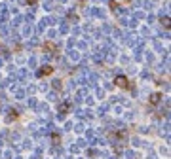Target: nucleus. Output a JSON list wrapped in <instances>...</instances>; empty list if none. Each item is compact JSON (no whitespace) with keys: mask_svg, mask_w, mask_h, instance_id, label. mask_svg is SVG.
Here are the masks:
<instances>
[{"mask_svg":"<svg viewBox=\"0 0 171 159\" xmlns=\"http://www.w3.org/2000/svg\"><path fill=\"white\" fill-rule=\"evenodd\" d=\"M114 83H116L118 87H122V89H125V87H128V78H125V76H116Z\"/></svg>","mask_w":171,"mask_h":159,"instance_id":"1","label":"nucleus"},{"mask_svg":"<svg viewBox=\"0 0 171 159\" xmlns=\"http://www.w3.org/2000/svg\"><path fill=\"white\" fill-rule=\"evenodd\" d=\"M51 72H53V68L50 64H46V66H42L38 70V76H46V74H51Z\"/></svg>","mask_w":171,"mask_h":159,"instance_id":"2","label":"nucleus"},{"mask_svg":"<svg viewBox=\"0 0 171 159\" xmlns=\"http://www.w3.org/2000/svg\"><path fill=\"white\" fill-rule=\"evenodd\" d=\"M110 8L114 10V14H118V15H120V14H124V10H122V6H118L116 2H110Z\"/></svg>","mask_w":171,"mask_h":159,"instance_id":"3","label":"nucleus"},{"mask_svg":"<svg viewBox=\"0 0 171 159\" xmlns=\"http://www.w3.org/2000/svg\"><path fill=\"white\" fill-rule=\"evenodd\" d=\"M68 108H71V102H63V104L59 106V114H67Z\"/></svg>","mask_w":171,"mask_h":159,"instance_id":"4","label":"nucleus"},{"mask_svg":"<svg viewBox=\"0 0 171 159\" xmlns=\"http://www.w3.org/2000/svg\"><path fill=\"white\" fill-rule=\"evenodd\" d=\"M160 99H162V95H160V93H154V95H150V102H152V104H158V102H160Z\"/></svg>","mask_w":171,"mask_h":159,"instance_id":"5","label":"nucleus"},{"mask_svg":"<svg viewBox=\"0 0 171 159\" xmlns=\"http://www.w3.org/2000/svg\"><path fill=\"white\" fill-rule=\"evenodd\" d=\"M31 32H32V27H31V25H27V27H23V34H25V36H29Z\"/></svg>","mask_w":171,"mask_h":159,"instance_id":"6","label":"nucleus"},{"mask_svg":"<svg viewBox=\"0 0 171 159\" xmlns=\"http://www.w3.org/2000/svg\"><path fill=\"white\" fill-rule=\"evenodd\" d=\"M162 25L165 27V29H169V17L165 15V17H162Z\"/></svg>","mask_w":171,"mask_h":159,"instance_id":"7","label":"nucleus"},{"mask_svg":"<svg viewBox=\"0 0 171 159\" xmlns=\"http://www.w3.org/2000/svg\"><path fill=\"white\" fill-rule=\"evenodd\" d=\"M59 30H61V34H67V32H68V25H67V23H63Z\"/></svg>","mask_w":171,"mask_h":159,"instance_id":"8","label":"nucleus"},{"mask_svg":"<svg viewBox=\"0 0 171 159\" xmlns=\"http://www.w3.org/2000/svg\"><path fill=\"white\" fill-rule=\"evenodd\" d=\"M53 87L55 89H61V82H59V80H55V82H53Z\"/></svg>","mask_w":171,"mask_h":159,"instance_id":"9","label":"nucleus"},{"mask_svg":"<svg viewBox=\"0 0 171 159\" xmlns=\"http://www.w3.org/2000/svg\"><path fill=\"white\" fill-rule=\"evenodd\" d=\"M27 2H29V4H36V2H38V0H27Z\"/></svg>","mask_w":171,"mask_h":159,"instance_id":"10","label":"nucleus"}]
</instances>
